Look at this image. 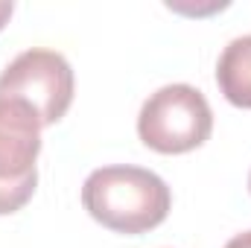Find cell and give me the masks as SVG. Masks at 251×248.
Wrapping results in <instances>:
<instances>
[{
	"label": "cell",
	"instance_id": "8",
	"mask_svg": "<svg viewBox=\"0 0 251 248\" xmlns=\"http://www.w3.org/2000/svg\"><path fill=\"white\" fill-rule=\"evenodd\" d=\"M12 12H15V6L9 3V0H0V29L9 24V18H12Z\"/></svg>",
	"mask_w": 251,
	"mask_h": 248
},
{
	"label": "cell",
	"instance_id": "7",
	"mask_svg": "<svg viewBox=\"0 0 251 248\" xmlns=\"http://www.w3.org/2000/svg\"><path fill=\"white\" fill-rule=\"evenodd\" d=\"M225 248H251V231L237 234L234 240H228V246H225Z\"/></svg>",
	"mask_w": 251,
	"mask_h": 248
},
{
	"label": "cell",
	"instance_id": "3",
	"mask_svg": "<svg viewBox=\"0 0 251 248\" xmlns=\"http://www.w3.org/2000/svg\"><path fill=\"white\" fill-rule=\"evenodd\" d=\"M0 97L29 102L41 125H53L73 102V70L56 50H26L0 73Z\"/></svg>",
	"mask_w": 251,
	"mask_h": 248
},
{
	"label": "cell",
	"instance_id": "4",
	"mask_svg": "<svg viewBox=\"0 0 251 248\" xmlns=\"http://www.w3.org/2000/svg\"><path fill=\"white\" fill-rule=\"evenodd\" d=\"M41 128V117L29 102L0 97V181H21L35 173Z\"/></svg>",
	"mask_w": 251,
	"mask_h": 248
},
{
	"label": "cell",
	"instance_id": "6",
	"mask_svg": "<svg viewBox=\"0 0 251 248\" xmlns=\"http://www.w3.org/2000/svg\"><path fill=\"white\" fill-rule=\"evenodd\" d=\"M35 184H38V173H32L21 181H0V216H9V213L21 210L32 198Z\"/></svg>",
	"mask_w": 251,
	"mask_h": 248
},
{
	"label": "cell",
	"instance_id": "1",
	"mask_svg": "<svg viewBox=\"0 0 251 248\" xmlns=\"http://www.w3.org/2000/svg\"><path fill=\"white\" fill-rule=\"evenodd\" d=\"M82 204L102 228L134 237L167 219L173 196L161 175L143 167H102L85 178Z\"/></svg>",
	"mask_w": 251,
	"mask_h": 248
},
{
	"label": "cell",
	"instance_id": "9",
	"mask_svg": "<svg viewBox=\"0 0 251 248\" xmlns=\"http://www.w3.org/2000/svg\"><path fill=\"white\" fill-rule=\"evenodd\" d=\"M249 190H251V175H249Z\"/></svg>",
	"mask_w": 251,
	"mask_h": 248
},
{
	"label": "cell",
	"instance_id": "2",
	"mask_svg": "<svg viewBox=\"0 0 251 248\" xmlns=\"http://www.w3.org/2000/svg\"><path fill=\"white\" fill-rule=\"evenodd\" d=\"M213 131V111L204 94L193 85L158 88L137 114L140 140L161 155H181L199 149Z\"/></svg>",
	"mask_w": 251,
	"mask_h": 248
},
{
	"label": "cell",
	"instance_id": "5",
	"mask_svg": "<svg viewBox=\"0 0 251 248\" xmlns=\"http://www.w3.org/2000/svg\"><path fill=\"white\" fill-rule=\"evenodd\" d=\"M216 85L231 105L251 108V35L234 38L222 50L216 62Z\"/></svg>",
	"mask_w": 251,
	"mask_h": 248
}]
</instances>
